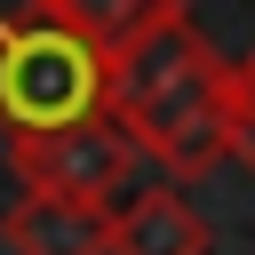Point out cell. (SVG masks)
Instances as JSON below:
<instances>
[{
  "label": "cell",
  "instance_id": "obj_1",
  "mask_svg": "<svg viewBox=\"0 0 255 255\" xmlns=\"http://www.w3.org/2000/svg\"><path fill=\"white\" fill-rule=\"evenodd\" d=\"M231 72L207 32L191 16L159 24L143 48L120 56V80H112V120L143 143V159H159L175 183L223 167L231 151Z\"/></svg>",
  "mask_w": 255,
  "mask_h": 255
},
{
  "label": "cell",
  "instance_id": "obj_2",
  "mask_svg": "<svg viewBox=\"0 0 255 255\" xmlns=\"http://www.w3.org/2000/svg\"><path fill=\"white\" fill-rule=\"evenodd\" d=\"M112 80H120V64L96 40H80L72 24H56L48 8H8L0 16V135L8 143L104 120Z\"/></svg>",
  "mask_w": 255,
  "mask_h": 255
},
{
  "label": "cell",
  "instance_id": "obj_3",
  "mask_svg": "<svg viewBox=\"0 0 255 255\" xmlns=\"http://www.w3.org/2000/svg\"><path fill=\"white\" fill-rule=\"evenodd\" d=\"M8 167H16L24 191L80 199V207H120V191H128L135 167H143V143L104 112V120H80V128L16 135V143H8Z\"/></svg>",
  "mask_w": 255,
  "mask_h": 255
},
{
  "label": "cell",
  "instance_id": "obj_4",
  "mask_svg": "<svg viewBox=\"0 0 255 255\" xmlns=\"http://www.w3.org/2000/svg\"><path fill=\"white\" fill-rule=\"evenodd\" d=\"M0 239H8V255H112V207L24 191L0 215Z\"/></svg>",
  "mask_w": 255,
  "mask_h": 255
},
{
  "label": "cell",
  "instance_id": "obj_5",
  "mask_svg": "<svg viewBox=\"0 0 255 255\" xmlns=\"http://www.w3.org/2000/svg\"><path fill=\"white\" fill-rule=\"evenodd\" d=\"M112 255H215V231L175 183H151L112 207Z\"/></svg>",
  "mask_w": 255,
  "mask_h": 255
},
{
  "label": "cell",
  "instance_id": "obj_6",
  "mask_svg": "<svg viewBox=\"0 0 255 255\" xmlns=\"http://www.w3.org/2000/svg\"><path fill=\"white\" fill-rule=\"evenodd\" d=\"M32 8H48L56 24H72L80 40H96L112 64L128 56V48H143L159 24H175L183 16V0H32Z\"/></svg>",
  "mask_w": 255,
  "mask_h": 255
},
{
  "label": "cell",
  "instance_id": "obj_7",
  "mask_svg": "<svg viewBox=\"0 0 255 255\" xmlns=\"http://www.w3.org/2000/svg\"><path fill=\"white\" fill-rule=\"evenodd\" d=\"M231 159L255 167V56H239L231 72Z\"/></svg>",
  "mask_w": 255,
  "mask_h": 255
}]
</instances>
